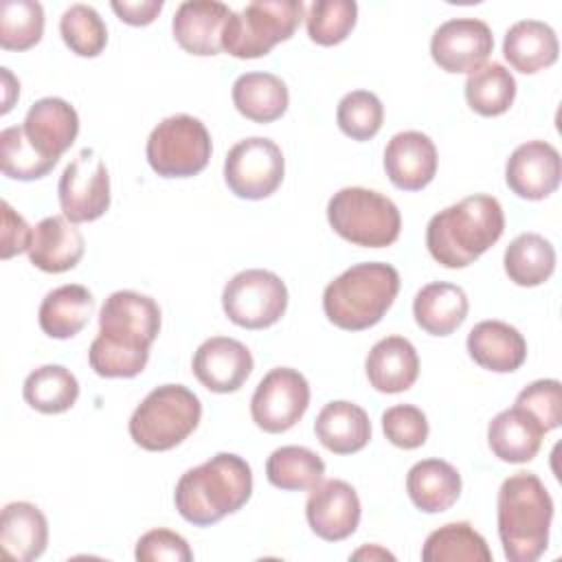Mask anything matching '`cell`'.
Instances as JSON below:
<instances>
[{
    "mask_svg": "<svg viewBox=\"0 0 562 562\" xmlns=\"http://www.w3.org/2000/svg\"><path fill=\"white\" fill-rule=\"evenodd\" d=\"M160 331L158 303L134 290L112 292L99 312V334L88 349L90 369L101 378H134L149 360Z\"/></svg>",
    "mask_w": 562,
    "mask_h": 562,
    "instance_id": "1",
    "label": "cell"
},
{
    "mask_svg": "<svg viewBox=\"0 0 562 562\" xmlns=\"http://www.w3.org/2000/svg\"><path fill=\"white\" fill-rule=\"evenodd\" d=\"M505 215L494 195L476 193L435 213L426 226L430 257L443 268H465L503 235Z\"/></svg>",
    "mask_w": 562,
    "mask_h": 562,
    "instance_id": "2",
    "label": "cell"
},
{
    "mask_svg": "<svg viewBox=\"0 0 562 562\" xmlns=\"http://www.w3.org/2000/svg\"><path fill=\"white\" fill-rule=\"evenodd\" d=\"M250 494L252 472L246 459L233 452H217L178 479L173 503L187 522L209 527L241 509Z\"/></svg>",
    "mask_w": 562,
    "mask_h": 562,
    "instance_id": "3",
    "label": "cell"
},
{
    "mask_svg": "<svg viewBox=\"0 0 562 562\" xmlns=\"http://www.w3.org/2000/svg\"><path fill=\"white\" fill-rule=\"evenodd\" d=\"M553 501L533 472L507 476L496 498V522L509 562H536L549 544Z\"/></svg>",
    "mask_w": 562,
    "mask_h": 562,
    "instance_id": "4",
    "label": "cell"
},
{
    "mask_svg": "<svg viewBox=\"0 0 562 562\" xmlns=\"http://www.w3.org/2000/svg\"><path fill=\"white\" fill-rule=\"evenodd\" d=\"M400 292V274L391 263L364 261L347 268L323 292V312L345 331H362L382 321Z\"/></svg>",
    "mask_w": 562,
    "mask_h": 562,
    "instance_id": "5",
    "label": "cell"
},
{
    "mask_svg": "<svg viewBox=\"0 0 562 562\" xmlns=\"http://www.w3.org/2000/svg\"><path fill=\"white\" fill-rule=\"evenodd\" d=\"M202 404L182 384H162L145 395L130 417V437L149 452L180 446L200 424Z\"/></svg>",
    "mask_w": 562,
    "mask_h": 562,
    "instance_id": "6",
    "label": "cell"
},
{
    "mask_svg": "<svg viewBox=\"0 0 562 562\" xmlns=\"http://www.w3.org/2000/svg\"><path fill=\"white\" fill-rule=\"evenodd\" d=\"M327 222L345 241L362 248H386L400 237L397 204L380 191L345 187L327 202Z\"/></svg>",
    "mask_w": 562,
    "mask_h": 562,
    "instance_id": "7",
    "label": "cell"
},
{
    "mask_svg": "<svg viewBox=\"0 0 562 562\" xmlns=\"http://www.w3.org/2000/svg\"><path fill=\"white\" fill-rule=\"evenodd\" d=\"M305 18L301 0H255L233 11L222 35V48L237 59L268 55L279 42L294 35Z\"/></svg>",
    "mask_w": 562,
    "mask_h": 562,
    "instance_id": "8",
    "label": "cell"
},
{
    "mask_svg": "<svg viewBox=\"0 0 562 562\" xmlns=\"http://www.w3.org/2000/svg\"><path fill=\"white\" fill-rule=\"evenodd\" d=\"M211 134L204 123L191 114L162 119L147 138V162L162 178H191L200 173L211 158Z\"/></svg>",
    "mask_w": 562,
    "mask_h": 562,
    "instance_id": "9",
    "label": "cell"
},
{
    "mask_svg": "<svg viewBox=\"0 0 562 562\" xmlns=\"http://www.w3.org/2000/svg\"><path fill=\"white\" fill-rule=\"evenodd\" d=\"M222 307L231 323L246 329H263L285 314L288 288L270 270H241L224 285Z\"/></svg>",
    "mask_w": 562,
    "mask_h": 562,
    "instance_id": "10",
    "label": "cell"
},
{
    "mask_svg": "<svg viewBox=\"0 0 562 562\" xmlns=\"http://www.w3.org/2000/svg\"><path fill=\"white\" fill-rule=\"evenodd\" d=\"M285 173L281 147L263 136L235 143L224 158V180L241 200H263L272 195Z\"/></svg>",
    "mask_w": 562,
    "mask_h": 562,
    "instance_id": "11",
    "label": "cell"
},
{
    "mask_svg": "<svg viewBox=\"0 0 562 562\" xmlns=\"http://www.w3.org/2000/svg\"><path fill=\"white\" fill-rule=\"evenodd\" d=\"M310 406V384L303 373L290 367L268 371L250 397L252 422L270 435L299 424Z\"/></svg>",
    "mask_w": 562,
    "mask_h": 562,
    "instance_id": "12",
    "label": "cell"
},
{
    "mask_svg": "<svg viewBox=\"0 0 562 562\" xmlns=\"http://www.w3.org/2000/svg\"><path fill=\"white\" fill-rule=\"evenodd\" d=\"M59 206L72 224L94 222L110 209V173L94 149H81L61 171Z\"/></svg>",
    "mask_w": 562,
    "mask_h": 562,
    "instance_id": "13",
    "label": "cell"
},
{
    "mask_svg": "<svg viewBox=\"0 0 562 562\" xmlns=\"http://www.w3.org/2000/svg\"><path fill=\"white\" fill-rule=\"evenodd\" d=\"M494 48V35L483 20L452 18L437 26L430 40V57L446 72H472Z\"/></svg>",
    "mask_w": 562,
    "mask_h": 562,
    "instance_id": "14",
    "label": "cell"
},
{
    "mask_svg": "<svg viewBox=\"0 0 562 562\" xmlns=\"http://www.w3.org/2000/svg\"><path fill=\"white\" fill-rule=\"evenodd\" d=\"M360 514L362 509L356 490L340 479L321 481L312 487L305 503L307 525L327 542L349 538L358 529Z\"/></svg>",
    "mask_w": 562,
    "mask_h": 562,
    "instance_id": "15",
    "label": "cell"
},
{
    "mask_svg": "<svg viewBox=\"0 0 562 562\" xmlns=\"http://www.w3.org/2000/svg\"><path fill=\"white\" fill-rule=\"evenodd\" d=\"M562 178V160L558 149L547 140H527L518 145L505 165L507 187L522 200H544Z\"/></svg>",
    "mask_w": 562,
    "mask_h": 562,
    "instance_id": "16",
    "label": "cell"
},
{
    "mask_svg": "<svg viewBox=\"0 0 562 562\" xmlns=\"http://www.w3.org/2000/svg\"><path fill=\"white\" fill-rule=\"evenodd\" d=\"M250 349L228 336H213L204 340L191 360L193 375L213 393L237 391L252 373Z\"/></svg>",
    "mask_w": 562,
    "mask_h": 562,
    "instance_id": "17",
    "label": "cell"
},
{
    "mask_svg": "<svg viewBox=\"0 0 562 562\" xmlns=\"http://www.w3.org/2000/svg\"><path fill=\"white\" fill-rule=\"evenodd\" d=\"M384 171L393 187L402 191H422L437 173L435 143L417 130L395 134L384 147Z\"/></svg>",
    "mask_w": 562,
    "mask_h": 562,
    "instance_id": "18",
    "label": "cell"
},
{
    "mask_svg": "<svg viewBox=\"0 0 562 562\" xmlns=\"http://www.w3.org/2000/svg\"><path fill=\"white\" fill-rule=\"evenodd\" d=\"M231 13L233 11L217 0H187L173 13V37L180 48L191 55H220L224 50L222 35Z\"/></svg>",
    "mask_w": 562,
    "mask_h": 562,
    "instance_id": "19",
    "label": "cell"
},
{
    "mask_svg": "<svg viewBox=\"0 0 562 562\" xmlns=\"http://www.w3.org/2000/svg\"><path fill=\"white\" fill-rule=\"evenodd\" d=\"M22 130L29 143L44 158L59 162L61 154L70 149L79 134V116L68 101L59 97H44L29 108Z\"/></svg>",
    "mask_w": 562,
    "mask_h": 562,
    "instance_id": "20",
    "label": "cell"
},
{
    "mask_svg": "<svg viewBox=\"0 0 562 562\" xmlns=\"http://www.w3.org/2000/svg\"><path fill=\"white\" fill-rule=\"evenodd\" d=\"M470 358L494 373H512L522 367L527 358L525 336L509 323L481 321L468 334Z\"/></svg>",
    "mask_w": 562,
    "mask_h": 562,
    "instance_id": "21",
    "label": "cell"
},
{
    "mask_svg": "<svg viewBox=\"0 0 562 562\" xmlns=\"http://www.w3.org/2000/svg\"><path fill=\"white\" fill-rule=\"evenodd\" d=\"M86 250L83 235L79 228L61 215L44 217L33 228V241L29 252V259L35 268L44 272H66L72 270Z\"/></svg>",
    "mask_w": 562,
    "mask_h": 562,
    "instance_id": "22",
    "label": "cell"
},
{
    "mask_svg": "<svg viewBox=\"0 0 562 562\" xmlns=\"http://www.w3.org/2000/svg\"><path fill=\"white\" fill-rule=\"evenodd\" d=\"M369 384L380 393L408 391L419 375V356L404 336L378 340L364 360Z\"/></svg>",
    "mask_w": 562,
    "mask_h": 562,
    "instance_id": "23",
    "label": "cell"
},
{
    "mask_svg": "<svg viewBox=\"0 0 562 562\" xmlns=\"http://www.w3.org/2000/svg\"><path fill=\"white\" fill-rule=\"evenodd\" d=\"M0 544L2 551L18 562L40 558L48 544V522L42 509L29 501L4 505L0 516Z\"/></svg>",
    "mask_w": 562,
    "mask_h": 562,
    "instance_id": "24",
    "label": "cell"
},
{
    "mask_svg": "<svg viewBox=\"0 0 562 562\" xmlns=\"http://www.w3.org/2000/svg\"><path fill=\"white\" fill-rule=\"evenodd\" d=\"M542 437V426L518 406L501 411L487 426V446L505 463L531 461L540 450Z\"/></svg>",
    "mask_w": 562,
    "mask_h": 562,
    "instance_id": "25",
    "label": "cell"
},
{
    "mask_svg": "<svg viewBox=\"0 0 562 562\" xmlns=\"http://www.w3.org/2000/svg\"><path fill=\"white\" fill-rule=\"evenodd\" d=\"M558 35L540 20H520L512 24L503 40V55L509 66L522 75H533L558 61Z\"/></svg>",
    "mask_w": 562,
    "mask_h": 562,
    "instance_id": "26",
    "label": "cell"
},
{
    "mask_svg": "<svg viewBox=\"0 0 562 562\" xmlns=\"http://www.w3.org/2000/svg\"><path fill=\"white\" fill-rule=\"evenodd\" d=\"M316 439L334 454H353L371 439V422L364 408L336 400L321 408L314 422Z\"/></svg>",
    "mask_w": 562,
    "mask_h": 562,
    "instance_id": "27",
    "label": "cell"
},
{
    "mask_svg": "<svg viewBox=\"0 0 562 562\" xmlns=\"http://www.w3.org/2000/svg\"><path fill=\"white\" fill-rule=\"evenodd\" d=\"M406 492L417 509L439 514L457 503L461 494V474L443 459H424L408 470Z\"/></svg>",
    "mask_w": 562,
    "mask_h": 562,
    "instance_id": "28",
    "label": "cell"
},
{
    "mask_svg": "<svg viewBox=\"0 0 562 562\" xmlns=\"http://www.w3.org/2000/svg\"><path fill=\"white\" fill-rule=\"evenodd\" d=\"M468 296L461 285L432 281L424 285L413 301L415 323L430 336H448L468 316Z\"/></svg>",
    "mask_w": 562,
    "mask_h": 562,
    "instance_id": "29",
    "label": "cell"
},
{
    "mask_svg": "<svg viewBox=\"0 0 562 562\" xmlns=\"http://www.w3.org/2000/svg\"><path fill=\"white\" fill-rule=\"evenodd\" d=\"M94 310V296L79 283H66L50 290L37 312L40 327L50 338H72L90 321Z\"/></svg>",
    "mask_w": 562,
    "mask_h": 562,
    "instance_id": "30",
    "label": "cell"
},
{
    "mask_svg": "<svg viewBox=\"0 0 562 562\" xmlns=\"http://www.w3.org/2000/svg\"><path fill=\"white\" fill-rule=\"evenodd\" d=\"M237 112L255 123H272L288 110L290 94L281 77L272 72H244L233 83Z\"/></svg>",
    "mask_w": 562,
    "mask_h": 562,
    "instance_id": "31",
    "label": "cell"
},
{
    "mask_svg": "<svg viewBox=\"0 0 562 562\" xmlns=\"http://www.w3.org/2000/svg\"><path fill=\"white\" fill-rule=\"evenodd\" d=\"M503 266L509 281L522 288H536L553 274L555 250L542 235L522 233L505 248Z\"/></svg>",
    "mask_w": 562,
    "mask_h": 562,
    "instance_id": "32",
    "label": "cell"
},
{
    "mask_svg": "<svg viewBox=\"0 0 562 562\" xmlns=\"http://www.w3.org/2000/svg\"><path fill=\"white\" fill-rule=\"evenodd\" d=\"M424 562H490L485 538L465 520L448 522L428 533L422 547Z\"/></svg>",
    "mask_w": 562,
    "mask_h": 562,
    "instance_id": "33",
    "label": "cell"
},
{
    "mask_svg": "<svg viewBox=\"0 0 562 562\" xmlns=\"http://www.w3.org/2000/svg\"><path fill=\"white\" fill-rule=\"evenodd\" d=\"M22 395L31 408L57 415L72 408L79 397V382L66 367L44 364L26 375Z\"/></svg>",
    "mask_w": 562,
    "mask_h": 562,
    "instance_id": "34",
    "label": "cell"
},
{
    "mask_svg": "<svg viewBox=\"0 0 562 562\" xmlns=\"http://www.w3.org/2000/svg\"><path fill=\"white\" fill-rule=\"evenodd\" d=\"M516 99V79L498 61L472 70L465 79V101L481 116L505 114Z\"/></svg>",
    "mask_w": 562,
    "mask_h": 562,
    "instance_id": "35",
    "label": "cell"
},
{
    "mask_svg": "<svg viewBox=\"0 0 562 562\" xmlns=\"http://www.w3.org/2000/svg\"><path fill=\"white\" fill-rule=\"evenodd\" d=\"M323 459L305 446H281L266 461V476L279 490H312L323 481Z\"/></svg>",
    "mask_w": 562,
    "mask_h": 562,
    "instance_id": "36",
    "label": "cell"
},
{
    "mask_svg": "<svg viewBox=\"0 0 562 562\" xmlns=\"http://www.w3.org/2000/svg\"><path fill=\"white\" fill-rule=\"evenodd\" d=\"M44 35V9L35 0H4L0 4V46L29 50Z\"/></svg>",
    "mask_w": 562,
    "mask_h": 562,
    "instance_id": "37",
    "label": "cell"
},
{
    "mask_svg": "<svg viewBox=\"0 0 562 562\" xmlns=\"http://www.w3.org/2000/svg\"><path fill=\"white\" fill-rule=\"evenodd\" d=\"M64 44L79 57H97L108 44V26L90 4H70L59 20Z\"/></svg>",
    "mask_w": 562,
    "mask_h": 562,
    "instance_id": "38",
    "label": "cell"
},
{
    "mask_svg": "<svg viewBox=\"0 0 562 562\" xmlns=\"http://www.w3.org/2000/svg\"><path fill=\"white\" fill-rule=\"evenodd\" d=\"M0 162L2 173L11 180H37L44 178L57 160L44 158L24 136L22 125L4 127L0 132Z\"/></svg>",
    "mask_w": 562,
    "mask_h": 562,
    "instance_id": "39",
    "label": "cell"
},
{
    "mask_svg": "<svg viewBox=\"0 0 562 562\" xmlns=\"http://www.w3.org/2000/svg\"><path fill=\"white\" fill-rule=\"evenodd\" d=\"M356 18L358 4L353 0H316L305 15L307 35L318 46H336L353 31Z\"/></svg>",
    "mask_w": 562,
    "mask_h": 562,
    "instance_id": "40",
    "label": "cell"
},
{
    "mask_svg": "<svg viewBox=\"0 0 562 562\" xmlns=\"http://www.w3.org/2000/svg\"><path fill=\"white\" fill-rule=\"evenodd\" d=\"M338 127L345 136L353 140H371L384 121V105L382 101L369 90H353L347 92L336 110Z\"/></svg>",
    "mask_w": 562,
    "mask_h": 562,
    "instance_id": "41",
    "label": "cell"
},
{
    "mask_svg": "<svg viewBox=\"0 0 562 562\" xmlns=\"http://www.w3.org/2000/svg\"><path fill=\"white\" fill-rule=\"evenodd\" d=\"M514 406L527 411L549 432L562 424V386L558 380H536L518 393Z\"/></svg>",
    "mask_w": 562,
    "mask_h": 562,
    "instance_id": "42",
    "label": "cell"
},
{
    "mask_svg": "<svg viewBox=\"0 0 562 562\" xmlns=\"http://www.w3.org/2000/svg\"><path fill=\"white\" fill-rule=\"evenodd\" d=\"M382 430L393 446L415 450L428 439V419L413 404H395L382 413Z\"/></svg>",
    "mask_w": 562,
    "mask_h": 562,
    "instance_id": "43",
    "label": "cell"
},
{
    "mask_svg": "<svg viewBox=\"0 0 562 562\" xmlns=\"http://www.w3.org/2000/svg\"><path fill=\"white\" fill-rule=\"evenodd\" d=\"M138 562H191L193 551L187 540L171 529H151L143 533L134 551Z\"/></svg>",
    "mask_w": 562,
    "mask_h": 562,
    "instance_id": "44",
    "label": "cell"
},
{
    "mask_svg": "<svg viewBox=\"0 0 562 562\" xmlns=\"http://www.w3.org/2000/svg\"><path fill=\"white\" fill-rule=\"evenodd\" d=\"M31 241H33V228L4 200L2 202V259H11L13 255L29 250Z\"/></svg>",
    "mask_w": 562,
    "mask_h": 562,
    "instance_id": "45",
    "label": "cell"
},
{
    "mask_svg": "<svg viewBox=\"0 0 562 562\" xmlns=\"http://www.w3.org/2000/svg\"><path fill=\"white\" fill-rule=\"evenodd\" d=\"M112 11L125 24L147 26L162 11V0H134V2H130V0H114L112 2Z\"/></svg>",
    "mask_w": 562,
    "mask_h": 562,
    "instance_id": "46",
    "label": "cell"
},
{
    "mask_svg": "<svg viewBox=\"0 0 562 562\" xmlns=\"http://www.w3.org/2000/svg\"><path fill=\"white\" fill-rule=\"evenodd\" d=\"M2 70V86H4V101H2V114H7L13 108V99L20 92V83L13 79V75L9 72V68H0Z\"/></svg>",
    "mask_w": 562,
    "mask_h": 562,
    "instance_id": "47",
    "label": "cell"
},
{
    "mask_svg": "<svg viewBox=\"0 0 562 562\" xmlns=\"http://www.w3.org/2000/svg\"><path fill=\"white\" fill-rule=\"evenodd\" d=\"M351 558L353 560H362V558H369V560H375V558H382V560H395V555L393 553H389L386 549H382V547H378V544H371V547H362V549H358L356 553H351Z\"/></svg>",
    "mask_w": 562,
    "mask_h": 562,
    "instance_id": "48",
    "label": "cell"
}]
</instances>
